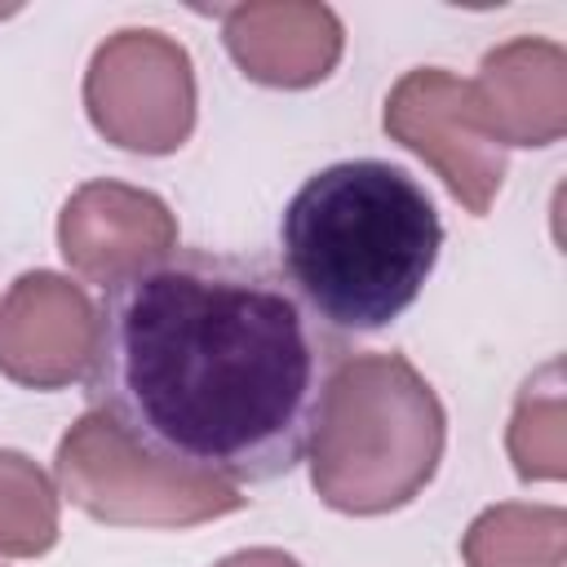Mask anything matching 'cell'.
<instances>
[{"label": "cell", "instance_id": "3957f363", "mask_svg": "<svg viewBox=\"0 0 567 567\" xmlns=\"http://www.w3.org/2000/svg\"><path fill=\"white\" fill-rule=\"evenodd\" d=\"M310 447L315 487L332 509L385 514L434 478L443 408L403 354H354L332 377Z\"/></svg>", "mask_w": 567, "mask_h": 567}, {"label": "cell", "instance_id": "6da1fadb", "mask_svg": "<svg viewBox=\"0 0 567 567\" xmlns=\"http://www.w3.org/2000/svg\"><path fill=\"white\" fill-rule=\"evenodd\" d=\"M346 359L279 266L177 248L102 284L84 399L151 461L252 487L306 461Z\"/></svg>", "mask_w": 567, "mask_h": 567}, {"label": "cell", "instance_id": "277c9868", "mask_svg": "<svg viewBox=\"0 0 567 567\" xmlns=\"http://www.w3.org/2000/svg\"><path fill=\"white\" fill-rule=\"evenodd\" d=\"M66 496L102 523H199L244 509L239 487L168 470L115 434L102 416H84L58 447Z\"/></svg>", "mask_w": 567, "mask_h": 567}, {"label": "cell", "instance_id": "7a4b0ae2", "mask_svg": "<svg viewBox=\"0 0 567 567\" xmlns=\"http://www.w3.org/2000/svg\"><path fill=\"white\" fill-rule=\"evenodd\" d=\"M430 190L390 159L310 173L279 217V257L301 301L341 337L390 328L439 266Z\"/></svg>", "mask_w": 567, "mask_h": 567}]
</instances>
